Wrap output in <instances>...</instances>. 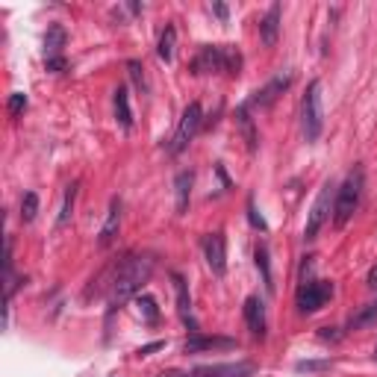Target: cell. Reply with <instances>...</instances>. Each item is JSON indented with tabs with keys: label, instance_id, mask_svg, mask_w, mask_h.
<instances>
[{
	"label": "cell",
	"instance_id": "3",
	"mask_svg": "<svg viewBox=\"0 0 377 377\" xmlns=\"http://www.w3.org/2000/svg\"><path fill=\"white\" fill-rule=\"evenodd\" d=\"M363 183H366L363 168H354L342 180V186L336 189V201H333V224L336 227H345L354 219L356 207H360V197H363Z\"/></svg>",
	"mask_w": 377,
	"mask_h": 377
},
{
	"label": "cell",
	"instance_id": "24",
	"mask_svg": "<svg viewBox=\"0 0 377 377\" xmlns=\"http://www.w3.org/2000/svg\"><path fill=\"white\" fill-rule=\"evenodd\" d=\"M257 268L262 272V283H265V289L272 292V289H274V283H272V268H268V248H265V245H260V248H257Z\"/></svg>",
	"mask_w": 377,
	"mask_h": 377
},
{
	"label": "cell",
	"instance_id": "16",
	"mask_svg": "<svg viewBox=\"0 0 377 377\" xmlns=\"http://www.w3.org/2000/svg\"><path fill=\"white\" fill-rule=\"evenodd\" d=\"M171 283H174V295H177V310H180V315H183L186 325L195 327V321H192V298H189V286H186V280H183L180 274H174Z\"/></svg>",
	"mask_w": 377,
	"mask_h": 377
},
{
	"label": "cell",
	"instance_id": "27",
	"mask_svg": "<svg viewBox=\"0 0 377 377\" xmlns=\"http://www.w3.org/2000/svg\"><path fill=\"white\" fill-rule=\"evenodd\" d=\"M248 215H250V224H254L257 230H262V233L268 230V224L262 221V215L257 212V207H254V201H248Z\"/></svg>",
	"mask_w": 377,
	"mask_h": 377
},
{
	"label": "cell",
	"instance_id": "21",
	"mask_svg": "<svg viewBox=\"0 0 377 377\" xmlns=\"http://www.w3.org/2000/svg\"><path fill=\"white\" fill-rule=\"evenodd\" d=\"M174 45H177V30H174V27H166V33L159 35V47H156L159 59L171 62V59H174Z\"/></svg>",
	"mask_w": 377,
	"mask_h": 377
},
{
	"label": "cell",
	"instance_id": "15",
	"mask_svg": "<svg viewBox=\"0 0 377 377\" xmlns=\"http://www.w3.org/2000/svg\"><path fill=\"white\" fill-rule=\"evenodd\" d=\"M118 227H121V201L115 197V201L110 204V212H106V221H103V227H100L98 245H100V248H110V245L115 242V236H118Z\"/></svg>",
	"mask_w": 377,
	"mask_h": 377
},
{
	"label": "cell",
	"instance_id": "29",
	"mask_svg": "<svg viewBox=\"0 0 377 377\" xmlns=\"http://www.w3.org/2000/svg\"><path fill=\"white\" fill-rule=\"evenodd\" d=\"M159 348H166V342H153V345L139 348V356H148V354H153V351H159Z\"/></svg>",
	"mask_w": 377,
	"mask_h": 377
},
{
	"label": "cell",
	"instance_id": "6",
	"mask_svg": "<svg viewBox=\"0 0 377 377\" xmlns=\"http://www.w3.org/2000/svg\"><path fill=\"white\" fill-rule=\"evenodd\" d=\"M201 127H204L201 103H189L186 110H183V115H180V124H177L168 151H171V153H183V151L192 145V139L197 136V130H201Z\"/></svg>",
	"mask_w": 377,
	"mask_h": 377
},
{
	"label": "cell",
	"instance_id": "23",
	"mask_svg": "<svg viewBox=\"0 0 377 377\" xmlns=\"http://www.w3.org/2000/svg\"><path fill=\"white\" fill-rule=\"evenodd\" d=\"M35 212H39V195H35V192H27V195L21 197V221L30 224V221L35 219Z\"/></svg>",
	"mask_w": 377,
	"mask_h": 377
},
{
	"label": "cell",
	"instance_id": "22",
	"mask_svg": "<svg viewBox=\"0 0 377 377\" xmlns=\"http://www.w3.org/2000/svg\"><path fill=\"white\" fill-rule=\"evenodd\" d=\"M74 201H77V183H71L65 189V201H62V212H59V227H65L71 221V215H74Z\"/></svg>",
	"mask_w": 377,
	"mask_h": 377
},
{
	"label": "cell",
	"instance_id": "4",
	"mask_svg": "<svg viewBox=\"0 0 377 377\" xmlns=\"http://www.w3.org/2000/svg\"><path fill=\"white\" fill-rule=\"evenodd\" d=\"M301 124H303V136L307 141H315L325 130V106H321V83L313 80L307 86V95L301 100Z\"/></svg>",
	"mask_w": 377,
	"mask_h": 377
},
{
	"label": "cell",
	"instance_id": "5",
	"mask_svg": "<svg viewBox=\"0 0 377 377\" xmlns=\"http://www.w3.org/2000/svg\"><path fill=\"white\" fill-rule=\"evenodd\" d=\"M333 201H336V186H333V180H327L325 186H321L315 204H313V209L307 215V227H303V239H307V242H313L318 236V230L327 224L330 212H333Z\"/></svg>",
	"mask_w": 377,
	"mask_h": 377
},
{
	"label": "cell",
	"instance_id": "14",
	"mask_svg": "<svg viewBox=\"0 0 377 377\" xmlns=\"http://www.w3.org/2000/svg\"><path fill=\"white\" fill-rule=\"evenodd\" d=\"M65 42H68V33H65L62 24L47 27V35H45V59L47 62H59L62 59V50H65Z\"/></svg>",
	"mask_w": 377,
	"mask_h": 377
},
{
	"label": "cell",
	"instance_id": "7",
	"mask_svg": "<svg viewBox=\"0 0 377 377\" xmlns=\"http://www.w3.org/2000/svg\"><path fill=\"white\" fill-rule=\"evenodd\" d=\"M330 295H333V283H327V280L307 283V286H301V292H298V307H301V313H318L330 301Z\"/></svg>",
	"mask_w": 377,
	"mask_h": 377
},
{
	"label": "cell",
	"instance_id": "26",
	"mask_svg": "<svg viewBox=\"0 0 377 377\" xmlns=\"http://www.w3.org/2000/svg\"><path fill=\"white\" fill-rule=\"evenodd\" d=\"M139 307H141V313H145L148 321H156V318H159V313H156V301H153V298H141V301H139Z\"/></svg>",
	"mask_w": 377,
	"mask_h": 377
},
{
	"label": "cell",
	"instance_id": "28",
	"mask_svg": "<svg viewBox=\"0 0 377 377\" xmlns=\"http://www.w3.org/2000/svg\"><path fill=\"white\" fill-rule=\"evenodd\" d=\"M130 77H133V83L145 92V74H141V65L139 62H130Z\"/></svg>",
	"mask_w": 377,
	"mask_h": 377
},
{
	"label": "cell",
	"instance_id": "32",
	"mask_svg": "<svg viewBox=\"0 0 377 377\" xmlns=\"http://www.w3.org/2000/svg\"><path fill=\"white\" fill-rule=\"evenodd\" d=\"M168 377H183V374H168Z\"/></svg>",
	"mask_w": 377,
	"mask_h": 377
},
{
	"label": "cell",
	"instance_id": "9",
	"mask_svg": "<svg viewBox=\"0 0 377 377\" xmlns=\"http://www.w3.org/2000/svg\"><path fill=\"white\" fill-rule=\"evenodd\" d=\"M233 348H239V345H236V339H227V336H201V333H195L192 339H186V345H183V351H186V354H204V351H233Z\"/></svg>",
	"mask_w": 377,
	"mask_h": 377
},
{
	"label": "cell",
	"instance_id": "20",
	"mask_svg": "<svg viewBox=\"0 0 377 377\" xmlns=\"http://www.w3.org/2000/svg\"><path fill=\"white\" fill-rule=\"evenodd\" d=\"M377 325V301L366 303V307H360V313L351 315V330H366V327H374Z\"/></svg>",
	"mask_w": 377,
	"mask_h": 377
},
{
	"label": "cell",
	"instance_id": "8",
	"mask_svg": "<svg viewBox=\"0 0 377 377\" xmlns=\"http://www.w3.org/2000/svg\"><path fill=\"white\" fill-rule=\"evenodd\" d=\"M204 254H207V265L215 277H221L227 272V245H224V233H209L204 239Z\"/></svg>",
	"mask_w": 377,
	"mask_h": 377
},
{
	"label": "cell",
	"instance_id": "33",
	"mask_svg": "<svg viewBox=\"0 0 377 377\" xmlns=\"http://www.w3.org/2000/svg\"><path fill=\"white\" fill-rule=\"evenodd\" d=\"M374 360H377V348H374Z\"/></svg>",
	"mask_w": 377,
	"mask_h": 377
},
{
	"label": "cell",
	"instance_id": "30",
	"mask_svg": "<svg viewBox=\"0 0 377 377\" xmlns=\"http://www.w3.org/2000/svg\"><path fill=\"white\" fill-rule=\"evenodd\" d=\"M369 286H371V289L377 292V265H374L371 272H369Z\"/></svg>",
	"mask_w": 377,
	"mask_h": 377
},
{
	"label": "cell",
	"instance_id": "2",
	"mask_svg": "<svg viewBox=\"0 0 377 377\" xmlns=\"http://www.w3.org/2000/svg\"><path fill=\"white\" fill-rule=\"evenodd\" d=\"M242 68V53L230 45H207L201 53L192 59L195 74H215V71H227L230 77H236Z\"/></svg>",
	"mask_w": 377,
	"mask_h": 377
},
{
	"label": "cell",
	"instance_id": "25",
	"mask_svg": "<svg viewBox=\"0 0 377 377\" xmlns=\"http://www.w3.org/2000/svg\"><path fill=\"white\" fill-rule=\"evenodd\" d=\"M6 110H9V115H12V118H15V115H21V112L27 110V95H24V92H15V95H9Z\"/></svg>",
	"mask_w": 377,
	"mask_h": 377
},
{
	"label": "cell",
	"instance_id": "12",
	"mask_svg": "<svg viewBox=\"0 0 377 377\" xmlns=\"http://www.w3.org/2000/svg\"><path fill=\"white\" fill-rule=\"evenodd\" d=\"M254 371L250 363H221V366H201L195 369L192 377H248Z\"/></svg>",
	"mask_w": 377,
	"mask_h": 377
},
{
	"label": "cell",
	"instance_id": "18",
	"mask_svg": "<svg viewBox=\"0 0 377 377\" xmlns=\"http://www.w3.org/2000/svg\"><path fill=\"white\" fill-rule=\"evenodd\" d=\"M115 118L124 130L133 127V110H130V98H127V88L124 86L115 88Z\"/></svg>",
	"mask_w": 377,
	"mask_h": 377
},
{
	"label": "cell",
	"instance_id": "13",
	"mask_svg": "<svg viewBox=\"0 0 377 377\" xmlns=\"http://www.w3.org/2000/svg\"><path fill=\"white\" fill-rule=\"evenodd\" d=\"M280 35V4L268 6V12L260 18V39L265 47H274Z\"/></svg>",
	"mask_w": 377,
	"mask_h": 377
},
{
	"label": "cell",
	"instance_id": "31",
	"mask_svg": "<svg viewBox=\"0 0 377 377\" xmlns=\"http://www.w3.org/2000/svg\"><path fill=\"white\" fill-rule=\"evenodd\" d=\"M212 9H215V15H219V18H221V21H224V18H227V6H221V4H215Z\"/></svg>",
	"mask_w": 377,
	"mask_h": 377
},
{
	"label": "cell",
	"instance_id": "17",
	"mask_svg": "<svg viewBox=\"0 0 377 377\" xmlns=\"http://www.w3.org/2000/svg\"><path fill=\"white\" fill-rule=\"evenodd\" d=\"M236 124H239V130L248 141V151H257V127H254V118H250V106H239L236 110Z\"/></svg>",
	"mask_w": 377,
	"mask_h": 377
},
{
	"label": "cell",
	"instance_id": "11",
	"mask_svg": "<svg viewBox=\"0 0 377 377\" xmlns=\"http://www.w3.org/2000/svg\"><path fill=\"white\" fill-rule=\"evenodd\" d=\"M245 321H248L250 336H257V339L265 336V303L257 295L245 298Z\"/></svg>",
	"mask_w": 377,
	"mask_h": 377
},
{
	"label": "cell",
	"instance_id": "10",
	"mask_svg": "<svg viewBox=\"0 0 377 377\" xmlns=\"http://www.w3.org/2000/svg\"><path fill=\"white\" fill-rule=\"evenodd\" d=\"M289 86H292V74H277L272 83H265L260 92L248 100V106H260V110H265V106H272Z\"/></svg>",
	"mask_w": 377,
	"mask_h": 377
},
{
	"label": "cell",
	"instance_id": "1",
	"mask_svg": "<svg viewBox=\"0 0 377 377\" xmlns=\"http://www.w3.org/2000/svg\"><path fill=\"white\" fill-rule=\"evenodd\" d=\"M153 265L156 260L151 254H139V257H124L121 268H118V277L115 283L110 286V292H106V301H110V310H118L121 303H127L136 292H141V286H145L153 274Z\"/></svg>",
	"mask_w": 377,
	"mask_h": 377
},
{
	"label": "cell",
	"instance_id": "19",
	"mask_svg": "<svg viewBox=\"0 0 377 377\" xmlns=\"http://www.w3.org/2000/svg\"><path fill=\"white\" fill-rule=\"evenodd\" d=\"M192 171H180L177 174V180H174V189H177V212H186V207H189V195H192Z\"/></svg>",
	"mask_w": 377,
	"mask_h": 377
}]
</instances>
